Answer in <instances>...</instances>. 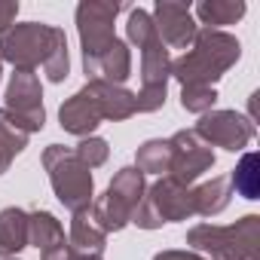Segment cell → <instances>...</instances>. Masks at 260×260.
I'll use <instances>...</instances> for the list:
<instances>
[{
	"label": "cell",
	"mask_w": 260,
	"mask_h": 260,
	"mask_svg": "<svg viewBox=\"0 0 260 260\" xmlns=\"http://www.w3.org/2000/svg\"><path fill=\"white\" fill-rule=\"evenodd\" d=\"M0 61H10L16 71H34L43 64L49 83L68 80L71 58H68V37L55 25L43 22H22L0 34Z\"/></svg>",
	"instance_id": "6da1fadb"
},
{
	"label": "cell",
	"mask_w": 260,
	"mask_h": 260,
	"mask_svg": "<svg viewBox=\"0 0 260 260\" xmlns=\"http://www.w3.org/2000/svg\"><path fill=\"white\" fill-rule=\"evenodd\" d=\"M132 113H138L135 92H128L122 86L101 83V80H89L77 95H71L61 104L58 119H61L64 132L89 138L101 125V119H113L116 122V119H128Z\"/></svg>",
	"instance_id": "7a4b0ae2"
},
{
	"label": "cell",
	"mask_w": 260,
	"mask_h": 260,
	"mask_svg": "<svg viewBox=\"0 0 260 260\" xmlns=\"http://www.w3.org/2000/svg\"><path fill=\"white\" fill-rule=\"evenodd\" d=\"M242 55V46L226 31L202 28L181 58L172 61V77L181 86H214Z\"/></svg>",
	"instance_id": "3957f363"
},
{
	"label": "cell",
	"mask_w": 260,
	"mask_h": 260,
	"mask_svg": "<svg viewBox=\"0 0 260 260\" xmlns=\"http://www.w3.org/2000/svg\"><path fill=\"white\" fill-rule=\"evenodd\" d=\"M187 245L211 254V260H257L260 257V217L245 214L230 226L196 223L187 233Z\"/></svg>",
	"instance_id": "277c9868"
},
{
	"label": "cell",
	"mask_w": 260,
	"mask_h": 260,
	"mask_svg": "<svg viewBox=\"0 0 260 260\" xmlns=\"http://www.w3.org/2000/svg\"><path fill=\"white\" fill-rule=\"evenodd\" d=\"M43 169L49 172V184L58 196V202L80 214L89 211L95 202V184H92V169L80 162V156L71 147L61 144H49L43 150Z\"/></svg>",
	"instance_id": "5b68a950"
},
{
	"label": "cell",
	"mask_w": 260,
	"mask_h": 260,
	"mask_svg": "<svg viewBox=\"0 0 260 260\" xmlns=\"http://www.w3.org/2000/svg\"><path fill=\"white\" fill-rule=\"evenodd\" d=\"M141 199H144V175L135 166L119 169L110 187L104 190V196L92 202L89 217L101 233H119L125 223H132V214L141 205Z\"/></svg>",
	"instance_id": "8992f818"
},
{
	"label": "cell",
	"mask_w": 260,
	"mask_h": 260,
	"mask_svg": "<svg viewBox=\"0 0 260 260\" xmlns=\"http://www.w3.org/2000/svg\"><path fill=\"white\" fill-rule=\"evenodd\" d=\"M190 214H196L193 190L178 184L175 178H159L135 208L132 223H138L141 230H156L169 220H187Z\"/></svg>",
	"instance_id": "52a82bcc"
},
{
	"label": "cell",
	"mask_w": 260,
	"mask_h": 260,
	"mask_svg": "<svg viewBox=\"0 0 260 260\" xmlns=\"http://www.w3.org/2000/svg\"><path fill=\"white\" fill-rule=\"evenodd\" d=\"M0 116L10 119L22 132H40L46 122V110H43V89L34 71H16L10 77L7 86V101L0 107Z\"/></svg>",
	"instance_id": "ba28073f"
},
{
	"label": "cell",
	"mask_w": 260,
	"mask_h": 260,
	"mask_svg": "<svg viewBox=\"0 0 260 260\" xmlns=\"http://www.w3.org/2000/svg\"><path fill=\"white\" fill-rule=\"evenodd\" d=\"M138 49H141V92L135 95V104H138V113H153L166 104V89H169V77H172V55L162 46L159 34L138 43Z\"/></svg>",
	"instance_id": "9c48e42d"
},
{
	"label": "cell",
	"mask_w": 260,
	"mask_h": 260,
	"mask_svg": "<svg viewBox=\"0 0 260 260\" xmlns=\"http://www.w3.org/2000/svg\"><path fill=\"white\" fill-rule=\"evenodd\" d=\"M122 4H98V0H83L77 7V31H80V46H83V64L95 61L104 55L113 43V22Z\"/></svg>",
	"instance_id": "30bf717a"
},
{
	"label": "cell",
	"mask_w": 260,
	"mask_h": 260,
	"mask_svg": "<svg viewBox=\"0 0 260 260\" xmlns=\"http://www.w3.org/2000/svg\"><path fill=\"white\" fill-rule=\"evenodd\" d=\"M211 166H214V153H211V147L193 132V128L175 132L169 138V172H172L169 178H175L178 184L190 187Z\"/></svg>",
	"instance_id": "8fae6325"
},
{
	"label": "cell",
	"mask_w": 260,
	"mask_h": 260,
	"mask_svg": "<svg viewBox=\"0 0 260 260\" xmlns=\"http://www.w3.org/2000/svg\"><path fill=\"white\" fill-rule=\"evenodd\" d=\"M193 132L208 147L217 144V147L236 153V150H242L254 141V122L248 116L236 113V110H208V113H202V119Z\"/></svg>",
	"instance_id": "7c38bea8"
},
{
	"label": "cell",
	"mask_w": 260,
	"mask_h": 260,
	"mask_svg": "<svg viewBox=\"0 0 260 260\" xmlns=\"http://www.w3.org/2000/svg\"><path fill=\"white\" fill-rule=\"evenodd\" d=\"M153 25H156V34L162 40V46L169 49H190L196 34H199V25L193 19V10L190 4H181V0H156L153 7Z\"/></svg>",
	"instance_id": "4fadbf2b"
},
{
	"label": "cell",
	"mask_w": 260,
	"mask_h": 260,
	"mask_svg": "<svg viewBox=\"0 0 260 260\" xmlns=\"http://www.w3.org/2000/svg\"><path fill=\"white\" fill-rule=\"evenodd\" d=\"M86 77L89 80H101V83H110V86H122L132 74V52L122 40H116L104 55H98L95 61H86L83 64Z\"/></svg>",
	"instance_id": "5bb4252c"
},
{
	"label": "cell",
	"mask_w": 260,
	"mask_h": 260,
	"mask_svg": "<svg viewBox=\"0 0 260 260\" xmlns=\"http://www.w3.org/2000/svg\"><path fill=\"white\" fill-rule=\"evenodd\" d=\"M28 248V211L4 208L0 211V257H16Z\"/></svg>",
	"instance_id": "9a60e30c"
},
{
	"label": "cell",
	"mask_w": 260,
	"mask_h": 260,
	"mask_svg": "<svg viewBox=\"0 0 260 260\" xmlns=\"http://www.w3.org/2000/svg\"><path fill=\"white\" fill-rule=\"evenodd\" d=\"M28 245L40 248V254L68 245L64 230H61V223L55 220V214H49V211H31V214H28Z\"/></svg>",
	"instance_id": "2e32d148"
},
{
	"label": "cell",
	"mask_w": 260,
	"mask_h": 260,
	"mask_svg": "<svg viewBox=\"0 0 260 260\" xmlns=\"http://www.w3.org/2000/svg\"><path fill=\"white\" fill-rule=\"evenodd\" d=\"M71 251L77 254H92V257H101L104 245H107V233H101L95 226V220L89 217V211H80L74 214L71 220V239H68Z\"/></svg>",
	"instance_id": "e0dca14e"
},
{
	"label": "cell",
	"mask_w": 260,
	"mask_h": 260,
	"mask_svg": "<svg viewBox=\"0 0 260 260\" xmlns=\"http://www.w3.org/2000/svg\"><path fill=\"white\" fill-rule=\"evenodd\" d=\"M245 4L242 0H199L196 4V19L211 28V31H220V25H236L242 16H245Z\"/></svg>",
	"instance_id": "ac0fdd59"
},
{
	"label": "cell",
	"mask_w": 260,
	"mask_h": 260,
	"mask_svg": "<svg viewBox=\"0 0 260 260\" xmlns=\"http://www.w3.org/2000/svg\"><path fill=\"white\" fill-rule=\"evenodd\" d=\"M226 205H230V178H211L208 184H202V187L193 190V208H196V214L211 217V214L223 211Z\"/></svg>",
	"instance_id": "d6986e66"
},
{
	"label": "cell",
	"mask_w": 260,
	"mask_h": 260,
	"mask_svg": "<svg viewBox=\"0 0 260 260\" xmlns=\"http://www.w3.org/2000/svg\"><path fill=\"white\" fill-rule=\"evenodd\" d=\"M257 153H245L239 166L230 175V190H236L242 199H260V172H257Z\"/></svg>",
	"instance_id": "ffe728a7"
},
{
	"label": "cell",
	"mask_w": 260,
	"mask_h": 260,
	"mask_svg": "<svg viewBox=\"0 0 260 260\" xmlns=\"http://www.w3.org/2000/svg\"><path fill=\"white\" fill-rule=\"evenodd\" d=\"M25 144H28V132H22L10 119L0 116V175H4L10 169V162L25 150Z\"/></svg>",
	"instance_id": "44dd1931"
},
{
	"label": "cell",
	"mask_w": 260,
	"mask_h": 260,
	"mask_svg": "<svg viewBox=\"0 0 260 260\" xmlns=\"http://www.w3.org/2000/svg\"><path fill=\"white\" fill-rule=\"evenodd\" d=\"M141 175H162L169 172V141H147L138 147V166Z\"/></svg>",
	"instance_id": "7402d4cb"
},
{
	"label": "cell",
	"mask_w": 260,
	"mask_h": 260,
	"mask_svg": "<svg viewBox=\"0 0 260 260\" xmlns=\"http://www.w3.org/2000/svg\"><path fill=\"white\" fill-rule=\"evenodd\" d=\"M217 101L214 86H184L181 89V107L190 113H208Z\"/></svg>",
	"instance_id": "603a6c76"
},
{
	"label": "cell",
	"mask_w": 260,
	"mask_h": 260,
	"mask_svg": "<svg viewBox=\"0 0 260 260\" xmlns=\"http://www.w3.org/2000/svg\"><path fill=\"white\" fill-rule=\"evenodd\" d=\"M74 153L80 156V162H83V166L98 169V166H104V162H107L110 147H107V141H104V138H83V141L74 147Z\"/></svg>",
	"instance_id": "cb8c5ba5"
},
{
	"label": "cell",
	"mask_w": 260,
	"mask_h": 260,
	"mask_svg": "<svg viewBox=\"0 0 260 260\" xmlns=\"http://www.w3.org/2000/svg\"><path fill=\"white\" fill-rule=\"evenodd\" d=\"M19 16V0H0V34H7L16 25Z\"/></svg>",
	"instance_id": "d4e9b609"
},
{
	"label": "cell",
	"mask_w": 260,
	"mask_h": 260,
	"mask_svg": "<svg viewBox=\"0 0 260 260\" xmlns=\"http://www.w3.org/2000/svg\"><path fill=\"white\" fill-rule=\"evenodd\" d=\"M40 260H101V257H92V254H77V251H71V245H61V248H52V251L40 254Z\"/></svg>",
	"instance_id": "484cf974"
},
{
	"label": "cell",
	"mask_w": 260,
	"mask_h": 260,
	"mask_svg": "<svg viewBox=\"0 0 260 260\" xmlns=\"http://www.w3.org/2000/svg\"><path fill=\"white\" fill-rule=\"evenodd\" d=\"M153 260H205V257H199L193 251H159Z\"/></svg>",
	"instance_id": "4316f807"
},
{
	"label": "cell",
	"mask_w": 260,
	"mask_h": 260,
	"mask_svg": "<svg viewBox=\"0 0 260 260\" xmlns=\"http://www.w3.org/2000/svg\"><path fill=\"white\" fill-rule=\"evenodd\" d=\"M0 260H16V257H0Z\"/></svg>",
	"instance_id": "83f0119b"
},
{
	"label": "cell",
	"mask_w": 260,
	"mask_h": 260,
	"mask_svg": "<svg viewBox=\"0 0 260 260\" xmlns=\"http://www.w3.org/2000/svg\"><path fill=\"white\" fill-rule=\"evenodd\" d=\"M0 74H4V61H0Z\"/></svg>",
	"instance_id": "f1b7e54d"
}]
</instances>
